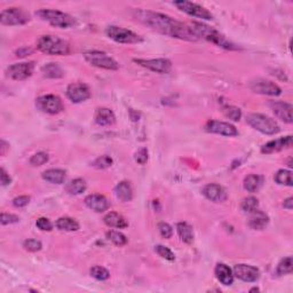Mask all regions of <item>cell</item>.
Wrapping results in <instances>:
<instances>
[{"label": "cell", "instance_id": "1", "mask_svg": "<svg viewBox=\"0 0 293 293\" xmlns=\"http://www.w3.org/2000/svg\"><path fill=\"white\" fill-rule=\"evenodd\" d=\"M135 17L138 21L148 25L153 30L160 32L165 36L178 38L188 42H196L198 40L197 36L194 34L190 25L182 23L180 21L174 20L171 16L165 15L162 13L151 12V10H135Z\"/></svg>", "mask_w": 293, "mask_h": 293}, {"label": "cell", "instance_id": "2", "mask_svg": "<svg viewBox=\"0 0 293 293\" xmlns=\"http://www.w3.org/2000/svg\"><path fill=\"white\" fill-rule=\"evenodd\" d=\"M190 28L194 34L197 36V38H203L207 42H211L215 44L219 47H222L225 49L229 50H235L237 47L234 45L233 43H230L228 39L226 38L222 34H220L218 30H215L214 28L208 27L206 24L198 23V22H194L193 24H190Z\"/></svg>", "mask_w": 293, "mask_h": 293}, {"label": "cell", "instance_id": "3", "mask_svg": "<svg viewBox=\"0 0 293 293\" xmlns=\"http://www.w3.org/2000/svg\"><path fill=\"white\" fill-rule=\"evenodd\" d=\"M37 49L49 55H68L70 53V45L64 39L56 36H42L37 42Z\"/></svg>", "mask_w": 293, "mask_h": 293}, {"label": "cell", "instance_id": "4", "mask_svg": "<svg viewBox=\"0 0 293 293\" xmlns=\"http://www.w3.org/2000/svg\"><path fill=\"white\" fill-rule=\"evenodd\" d=\"M42 20L49 22L53 27L68 29L75 25V18L56 9H40L36 13Z\"/></svg>", "mask_w": 293, "mask_h": 293}, {"label": "cell", "instance_id": "5", "mask_svg": "<svg viewBox=\"0 0 293 293\" xmlns=\"http://www.w3.org/2000/svg\"><path fill=\"white\" fill-rule=\"evenodd\" d=\"M246 122L254 130L261 132L262 134L274 135L280 132V126L270 117L262 113H251L247 116Z\"/></svg>", "mask_w": 293, "mask_h": 293}, {"label": "cell", "instance_id": "6", "mask_svg": "<svg viewBox=\"0 0 293 293\" xmlns=\"http://www.w3.org/2000/svg\"><path fill=\"white\" fill-rule=\"evenodd\" d=\"M85 61L90 63L93 67L105 69V70H118L119 64L116 60H113L111 56L103 52H98V50H92L84 54Z\"/></svg>", "mask_w": 293, "mask_h": 293}, {"label": "cell", "instance_id": "7", "mask_svg": "<svg viewBox=\"0 0 293 293\" xmlns=\"http://www.w3.org/2000/svg\"><path fill=\"white\" fill-rule=\"evenodd\" d=\"M105 34L110 39L115 40L116 43L119 44H137L142 42V38L135 32L128 30L125 28L116 27V25H111L108 27L105 30Z\"/></svg>", "mask_w": 293, "mask_h": 293}, {"label": "cell", "instance_id": "8", "mask_svg": "<svg viewBox=\"0 0 293 293\" xmlns=\"http://www.w3.org/2000/svg\"><path fill=\"white\" fill-rule=\"evenodd\" d=\"M36 105L40 111L49 113V115H56L63 110V103H62L61 98L53 94L43 95V97L38 98L36 100Z\"/></svg>", "mask_w": 293, "mask_h": 293}, {"label": "cell", "instance_id": "9", "mask_svg": "<svg viewBox=\"0 0 293 293\" xmlns=\"http://www.w3.org/2000/svg\"><path fill=\"white\" fill-rule=\"evenodd\" d=\"M173 5L178 7L181 12L188 14L190 16L201 18V20H213V15L208 12L206 8L201 7L198 3L186 1V0H180V1H174Z\"/></svg>", "mask_w": 293, "mask_h": 293}, {"label": "cell", "instance_id": "10", "mask_svg": "<svg viewBox=\"0 0 293 293\" xmlns=\"http://www.w3.org/2000/svg\"><path fill=\"white\" fill-rule=\"evenodd\" d=\"M30 20L29 14L21 8H7L0 14V22L3 25H22Z\"/></svg>", "mask_w": 293, "mask_h": 293}, {"label": "cell", "instance_id": "11", "mask_svg": "<svg viewBox=\"0 0 293 293\" xmlns=\"http://www.w3.org/2000/svg\"><path fill=\"white\" fill-rule=\"evenodd\" d=\"M134 62L141 67L157 73H170L172 70V62L167 58H151V60L135 58Z\"/></svg>", "mask_w": 293, "mask_h": 293}, {"label": "cell", "instance_id": "12", "mask_svg": "<svg viewBox=\"0 0 293 293\" xmlns=\"http://www.w3.org/2000/svg\"><path fill=\"white\" fill-rule=\"evenodd\" d=\"M35 70L34 62H24V63L12 64L7 69V76L14 80H25L32 76Z\"/></svg>", "mask_w": 293, "mask_h": 293}, {"label": "cell", "instance_id": "13", "mask_svg": "<svg viewBox=\"0 0 293 293\" xmlns=\"http://www.w3.org/2000/svg\"><path fill=\"white\" fill-rule=\"evenodd\" d=\"M250 89L254 93L262 95H270V97H278L282 93L280 86L266 79H256L250 84Z\"/></svg>", "mask_w": 293, "mask_h": 293}, {"label": "cell", "instance_id": "14", "mask_svg": "<svg viewBox=\"0 0 293 293\" xmlns=\"http://www.w3.org/2000/svg\"><path fill=\"white\" fill-rule=\"evenodd\" d=\"M67 97L75 103H80L91 98L90 87L83 83L70 84L67 89Z\"/></svg>", "mask_w": 293, "mask_h": 293}, {"label": "cell", "instance_id": "15", "mask_svg": "<svg viewBox=\"0 0 293 293\" xmlns=\"http://www.w3.org/2000/svg\"><path fill=\"white\" fill-rule=\"evenodd\" d=\"M234 276H236L238 280L247 282V283H252V282H256L260 277V272L258 268L251 266V265H245V263H240L234 267Z\"/></svg>", "mask_w": 293, "mask_h": 293}, {"label": "cell", "instance_id": "16", "mask_svg": "<svg viewBox=\"0 0 293 293\" xmlns=\"http://www.w3.org/2000/svg\"><path fill=\"white\" fill-rule=\"evenodd\" d=\"M205 128L210 133L220 134L223 137H236L238 135V131L235 126L229 123L219 122V120H208Z\"/></svg>", "mask_w": 293, "mask_h": 293}, {"label": "cell", "instance_id": "17", "mask_svg": "<svg viewBox=\"0 0 293 293\" xmlns=\"http://www.w3.org/2000/svg\"><path fill=\"white\" fill-rule=\"evenodd\" d=\"M85 204L92 211L98 212V213H102L110 207V201L107 197L98 195V194H92V195L87 196L85 198Z\"/></svg>", "mask_w": 293, "mask_h": 293}, {"label": "cell", "instance_id": "18", "mask_svg": "<svg viewBox=\"0 0 293 293\" xmlns=\"http://www.w3.org/2000/svg\"><path fill=\"white\" fill-rule=\"evenodd\" d=\"M273 111L281 120H283L284 123L291 124L293 122V116H292V104L288 103V102H272L270 103Z\"/></svg>", "mask_w": 293, "mask_h": 293}, {"label": "cell", "instance_id": "19", "mask_svg": "<svg viewBox=\"0 0 293 293\" xmlns=\"http://www.w3.org/2000/svg\"><path fill=\"white\" fill-rule=\"evenodd\" d=\"M203 195L208 200L215 201V203H222L227 198L226 190L217 183H210V185L205 186L203 189Z\"/></svg>", "mask_w": 293, "mask_h": 293}, {"label": "cell", "instance_id": "20", "mask_svg": "<svg viewBox=\"0 0 293 293\" xmlns=\"http://www.w3.org/2000/svg\"><path fill=\"white\" fill-rule=\"evenodd\" d=\"M292 146V137L289 135V137L281 138V139H277V140L267 142V144L261 148V152L262 153L278 152L281 151V150L289 148V146Z\"/></svg>", "mask_w": 293, "mask_h": 293}, {"label": "cell", "instance_id": "21", "mask_svg": "<svg viewBox=\"0 0 293 293\" xmlns=\"http://www.w3.org/2000/svg\"><path fill=\"white\" fill-rule=\"evenodd\" d=\"M269 218L265 212L255 210L250 213V218H248V226L250 228L254 230H263L268 226Z\"/></svg>", "mask_w": 293, "mask_h": 293}, {"label": "cell", "instance_id": "22", "mask_svg": "<svg viewBox=\"0 0 293 293\" xmlns=\"http://www.w3.org/2000/svg\"><path fill=\"white\" fill-rule=\"evenodd\" d=\"M95 123L100 126H110L116 122L115 113L112 112V110L108 108H98L97 109L94 115Z\"/></svg>", "mask_w": 293, "mask_h": 293}, {"label": "cell", "instance_id": "23", "mask_svg": "<svg viewBox=\"0 0 293 293\" xmlns=\"http://www.w3.org/2000/svg\"><path fill=\"white\" fill-rule=\"evenodd\" d=\"M43 179L49 183H54V185H62L67 179V172L64 170H60V168H50V170H46L43 172L42 174Z\"/></svg>", "mask_w": 293, "mask_h": 293}, {"label": "cell", "instance_id": "24", "mask_svg": "<svg viewBox=\"0 0 293 293\" xmlns=\"http://www.w3.org/2000/svg\"><path fill=\"white\" fill-rule=\"evenodd\" d=\"M215 276L218 281L223 285H232L234 282V274L232 269L225 263H218L215 267Z\"/></svg>", "mask_w": 293, "mask_h": 293}, {"label": "cell", "instance_id": "25", "mask_svg": "<svg viewBox=\"0 0 293 293\" xmlns=\"http://www.w3.org/2000/svg\"><path fill=\"white\" fill-rule=\"evenodd\" d=\"M103 221L105 225L108 227H111V228L124 229L128 227V222L126 221V219L119 213H116V212H110V213H108L103 218Z\"/></svg>", "mask_w": 293, "mask_h": 293}, {"label": "cell", "instance_id": "26", "mask_svg": "<svg viewBox=\"0 0 293 293\" xmlns=\"http://www.w3.org/2000/svg\"><path fill=\"white\" fill-rule=\"evenodd\" d=\"M115 195L120 201H130L133 198V190L128 182L122 181L115 187Z\"/></svg>", "mask_w": 293, "mask_h": 293}, {"label": "cell", "instance_id": "27", "mask_svg": "<svg viewBox=\"0 0 293 293\" xmlns=\"http://www.w3.org/2000/svg\"><path fill=\"white\" fill-rule=\"evenodd\" d=\"M177 232L180 236L181 241L187 244L193 243L194 241V229L193 227L187 222H179L177 225Z\"/></svg>", "mask_w": 293, "mask_h": 293}, {"label": "cell", "instance_id": "28", "mask_svg": "<svg viewBox=\"0 0 293 293\" xmlns=\"http://www.w3.org/2000/svg\"><path fill=\"white\" fill-rule=\"evenodd\" d=\"M42 73L44 77L50 79H57L63 77V70L57 63H47L42 68Z\"/></svg>", "mask_w": 293, "mask_h": 293}, {"label": "cell", "instance_id": "29", "mask_svg": "<svg viewBox=\"0 0 293 293\" xmlns=\"http://www.w3.org/2000/svg\"><path fill=\"white\" fill-rule=\"evenodd\" d=\"M56 228L62 232H77L79 229V223L75 219L64 217L56 220Z\"/></svg>", "mask_w": 293, "mask_h": 293}, {"label": "cell", "instance_id": "30", "mask_svg": "<svg viewBox=\"0 0 293 293\" xmlns=\"http://www.w3.org/2000/svg\"><path fill=\"white\" fill-rule=\"evenodd\" d=\"M87 188L86 181L83 180V179H75V180H71L65 186V190H67L68 194L70 195H80L85 192Z\"/></svg>", "mask_w": 293, "mask_h": 293}, {"label": "cell", "instance_id": "31", "mask_svg": "<svg viewBox=\"0 0 293 293\" xmlns=\"http://www.w3.org/2000/svg\"><path fill=\"white\" fill-rule=\"evenodd\" d=\"M261 186V178L256 174H250L244 179V189L248 193L258 192Z\"/></svg>", "mask_w": 293, "mask_h": 293}, {"label": "cell", "instance_id": "32", "mask_svg": "<svg viewBox=\"0 0 293 293\" xmlns=\"http://www.w3.org/2000/svg\"><path fill=\"white\" fill-rule=\"evenodd\" d=\"M275 181H276L278 185H281V186L292 187L293 181H292L291 171H288V170L277 171V173L275 174Z\"/></svg>", "mask_w": 293, "mask_h": 293}, {"label": "cell", "instance_id": "33", "mask_svg": "<svg viewBox=\"0 0 293 293\" xmlns=\"http://www.w3.org/2000/svg\"><path fill=\"white\" fill-rule=\"evenodd\" d=\"M107 238L112 242L113 244L117 245V246H123L127 243V238L124 234L117 232V230H110L107 233Z\"/></svg>", "mask_w": 293, "mask_h": 293}, {"label": "cell", "instance_id": "34", "mask_svg": "<svg viewBox=\"0 0 293 293\" xmlns=\"http://www.w3.org/2000/svg\"><path fill=\"white\" fill-rule=\"evenodd\" d=\"M293 270V259L292 256H287L277 266V274L278 275H287L291 274Z\"/></svg>", "mask_w": 293, "mask_h": 293}, {"label": "cell", "instance_id": "35", "mask_svg": "<svg viewBox=\"0 0 293 293\" xmlns=\"http://www.w3.org/2000/svg\"><path fill=\"white\" fill-rule=\"evenodd\" d=\"M90 274L92 277H94L95 280L98 281H105L110 277V273L104 268V267H101V266L92 267L90 270Z\"/></svg>", "mask_w": 293, "mask_h": 293}, {"label": "cell", "instance_id": "36", "mask_svg": "<svg viewBox=\"0 0 293 293\" xmlns=\"http://www.w3.org/2000/svg\"><path fill=\"white\" fill-rule=\"evenodd\" d=\"M241 207L245 213H251V212L258 210L259 200L256 199L255 197H252V196L247 197V198H245L243 201H242Z\"/></svg>", "mask_w": 293, "mask_h": 293}, {"label": "cell", "instance_id": "37", "mask_svg": "<svg viewBox=\"0 0 293 293\" xmlns=\"http://www.w3.org/2000/svg\"><path fill=\"white\" fill-rule=\"evenodd\" d=\"M223 113L227 118L234 120V122H238L242 117V111L240 108L234 107V105H227L223 108Z\"/></svg>", "mask_w": 293, "mask_h": 293}, {"label": "cell", "instance_id": "38", "mask_svg": "<svg viewBox=\"0 0 293 293\" xmlns=\"http://www.w3.org/2000/svg\"><path fill=\"white\" fill-rule=\"evenodd\" d=\"M112 165V158L107 155L98 157L97 159L92 163V166L95 168H98V170H104V168H108Z\"/></svg>", "mask_w": 293, "mask_h": 293}, {"label": "cell", "instance_id": "39", "mask_svg": "<svg viewBox=\"0 0 293 293\" xmlns=\"http://www.w3.org/2000/svg\"><path fill=\"white\" fill-rule=\"evenodd\" d=\"M155 251L159 256H162V258L165 260H168V261H173L175 259V255L173 252H172L168 247L164 246V245H157L155 247Z\"/></svg>", "mask_w": 293, "mask_h": 293}, {"label": "cell", "instance_id": "40", "mask_svg": "<svg viewBox=\"0 0 293 293\" xmlns=\"http://www.w3.org/2000/svg\"><path fill=\"white\" fill-rule=\"evenodd\" d=\"M47 162H49V155L46 152H37L30 158V164L32 166H42Z\"/></svg>", "mask_w": 293, "mask_h": 293}, {"label": "cell", "instance_id": "41", "mask_svg": "<svg viewBox=\"0 0 293 293\" xmlns=\"http://www.w3.org/2000/svg\"><path fill=\"white\" fill-rule=\"evenodd\" d=\"M42 246L43 245L40 243V241L37 240H27L23 243V247L29 252H37L42 250Z\"/></svg>", "mask_w": 293, "mask_h": 293}, {"label": "cell", "instance_id": "42", "mask_svg": "<svg viewBox=\"0 0 293 293\" xmlns=\"http://www.w3.org/2000/svg\"><path fill=\"white\" fill-rule=\"evenodd\" d=\"M148 157H149V153H148V149L146 148H141L139 149L137 152H135V162L140 165H145L146 162H148Z\"/></svg>", "mask_w": 293, "mask_h": 293}, {"label": "cell", "instance_id": "43", "mask_svg": "<svg viewBox=\"0 0 293 293\" xmlns=\"http://www.w3.org/2000/svg\"><path fill=\"white\" fill-rule=\"evenodd\" d=\"M36 226H37V228L43 230V232H50V230H52V228H53L52 222H50L49 220L46 219V218H39L36 221Z\"/></svg>", "mask_w": 293, "mask_h": 293}, {"label": "cell", "instance_id": "44", "mask_svg": "<svg viewBox=\"0 0 293 293\" xmlns=\"http://www.w3.org/2000/svg\"><path fill=\"white\" fill-rule=\"evenodd\" d=\"M158 229H159L160 235H162L164 238H167V240L173 235V229H172V227L166 222H160L158 225Z\"/></svg>", "mask_w": 293, "mask_h": 293}, {"label": "cell", "instance_id": "45", "mask_svg": "<svg viewBox=\"0 0 293 293\" xmlns=\"http://www.w3.org/2000/svg\"><path fill=\"white\" fill-rule=\"evenodd\" d=\"M20 221V218L15 214H9V213H1V225H12V223H16Z\"/></svg>", "mask_w": 293, "mask_h": 293}, {"label": "cell", "instance_id": "46", "mask_svg": "<svg viewBox=\"0 0 293 293\" xmlns=\"http://www.w3.org/2000/svg\"><path fill=\"white\" fill-rule=\"evenodd\" d=\"M29 201H30V197L29 196H18L16 198H14L13 205L15 207H23V206H27Z\"/></svg>", "mask_w": 293, "mask_h": 293}, {"label": "cell", "instance_id": "47", "mask_svg": "<svg viewBox=\"0 0 293 293\" xmlns=\"http://www.w3.org/2000/svg\"><path fill=\"white\" fill-rule=\"evenodd\" d=\"M1 174H0V179H1V185L5 187V186H8L10 185V182H12V179H10L9 174L7 173L5 168H1Z\"/></svg>", "mask_w": 293, "mask_h": 293}, {"label": "cell", "instance_id": "48", "mask_svg": "<svg viewBox=\"0 0 293 293\" xmlns=\"http://www.w3.org/2000/svg\"><path fill=\"white\" fill-rule=\"evenodd\" d=\"M283 207L287 208V210H289V211L292 210V208H293V198H292V197H289V198H287L284 200Z\"/></svg>", "mask_w": 293, "mask_h": 293}, {"label": "cell", "instance_id": "49", "mask_svg": "<svg viewBox=\"0 0 293 293\" xmlns=\"http://www.w3.org/2000/svg\"><path fill=\"white\" fill-rule=\"evenodd\" d=\"M8 148V145L6 144V141H1V156L6 155V150Z\"/></svg>", "mask_w": 293, "mask_h": 293}]
</instances>
